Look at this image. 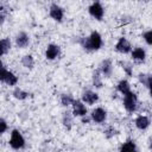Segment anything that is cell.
I'll use <instances>...</instances> for the list:
<instances>
[{
    "instance_id": "obj_1",
    "label": "cell",
    "mask_w": 152,
    "mask_h": 152,
    "mask_svg": "<svg viewBox=\"0 0 152 152\" xmlns=\"http://www.w3.org/2000/svg\"><path fill=\"white\" fill-rule=\"evenodd\" d=\"M81 45L83 49L91 51V50H99L102 46V38L101 34L96 31L91 32V34L88 38H82L81 39Z\"/></svg>"
},
{
    "instance_id": "obj_2",
    "label": "cell",
    "mask_w": 152,
    "mask_h": 152,
    "mask_svg": "<svg viewBox=\"0 0 152 152\" xmlns=\"http://www.w3.org/2000/svg\"><path fill=\"white\" fill-rule=\"evenodd\" d=\"M10 145L12 148L14 150H19L23 148L25 145V139L21 135V133L18 129H13L11 133V139H10Z\"/></svg>"
},
{
    "instance_id": "obj_3",
    "label": "cell",
    "mask_w": 152,
    "mask_h": 152,
    "mask_svg": "<svg viewBox=\"0 0 152 152\" xmlns=\"http://www.w3.org/2000/svg\"><path fill=\"white\" fill-rule=\"evenodd\" d=\"M137 103H138V99L133 91H129L128 94L124 95V107L126 108V110L134 112L137 109Z\"/></svg>"
},
{
    "instance_id": "obj_4",
    "label": "cell",
    "mask_w": 152,
    "mask_h": 152,
    "mask_svg": "<svg viewBox=\"0 0 152 152\" xmlns=\"http://www.w3.org/2000/svg\"><path fill=\"white\" fill-rule=\"evenodd\" d=\"M0 80H1L2 82H5L6 84H8V86H15V84H17V82H18V77H17L12 71L7 70V69L5 68V65H4V64H2V66H1V75H0Z\"/></svg>"
},
{
    "instance_id": "obj_5",
    "label": "cell",
    "mask_w": 152,
    "mask_h": 152,
    "mask_svg": "<svg viewBox=\"0 0 152 152\" xmlns=\"http://www.w3.org/2000/svg\"><path fill=\"white\" fill-rule=\"evenodd\" d=\"M88 11H89L90 15H91V17H94L95 19H97V20H101V19L103 18V13H104V11H103L102 5H101L99 1L93 2V4L89 6Z\"/></svg>"
},
{
    "instance_id": "obj_6",
    "label": "cell",
    "mask_w": 152,
    "mask_h": 152,
    "mask_svg": "<svg viewBox=\"0 0 152 152\" xmlns=\"http://www.w3.org/2000/svg\"><path fill=\"white\" fill-rule=\"evenodd\" d=\"M50 17L56 20V21H62L63 19V15H64V12H63V8L61 6H58L57 4H52L50 6Z\"/></svg>"
},
{
    "instance_id": "obj_7",
    "label": "cell",
    "mask_w": 152,
    "mask_h": 152,
    "mask_svg": "<svg viewBox=\"0 0 152 152\" xmlns=\"http://www.w3.org/2000/svg\"><path fill=\"white\" fill-rule=\"evenodd\" d=\"M72 114L75 116H84L87 114V108L83 104L82 101L80 100H75L72 103Z\"/></svg>"
},
{
    "instance_id": "obj_8",
    "label": "cell",
    "mask_w": 152,
    "mask_h": 152,
    "mask_svg": "<svg viewBox=\"0 0 152 152\" xmlns=\"http://www.w3.org/2000/svg\"><path fill=\"white\" fill-rule=\"evenodd\" d=\"M106 118H107V113H106V110L103 108H100L99 107V108H95L91 112V120L95 121V122H97V124L103 122L106 120Z\"/></svg>"
},
{
    "instance_id": "obj_9",
    "label": "cell",
    "mask_w": 152,
    "mask_h": 152,
    "mask_svg": "<svg viewBox=\"0 0 152 152\" xmlns=\"http://www.w3.org/2000/svg\"><path fill=\"white\" fill-rule=\"evenodd\" d=\"M115 49H116V51H119L121 53H127V52L131 51V44L126 38L122 37L118 40V43L115 45Z\"/></svg>"
},
{
    "instance_id": "obj_10",
    "label": "cell",
    "mask_w": 152,
    "mask_h": 152,
    "mask_svg": "<svg viewBox=\"0 0 152 152\" xmlns=\"http://www.w3.org/2000/svg\"><path fill=\"white\" fill-rule=\"evenodd\" d=\"M99 100V95L91 90H86L83 94H82V101L88 103V104H93L95 103L96 101Z\"/></svg>"
},
{
    "instance_id": "obj_11",
    "label": "cell",
    "mask_w": 152,
    "mask_h": 152,
    "mask_svg": "<svg viewBox=\"0 0 152 152\" xmlns=\"http://www.w3.org/2000/svg\"><path fill=\"white\" fill-rule=\"evenodd\" d=\"M59 55V46L55 44H50L45 51V57L46 59H55Z\"/></svg>"
},
{
    "instance_id": "obj_12",
    "label": "cell",
    "mask_w": 152,
    "mask_h": 152,
    "mask_svg": "<svg viewBox=\"0 0 152 152\" xmlns=\"http://www.w3.org/2000/svg\"><path fill=\"white\" fill-rule=\"evenodd\" d=\"M30 43V37L25 32H19L15 37V44L19 48H25Z\"/></svg>"
},
{
    "instance_id": "obj_13",
    "label": "cell",
    "mask_w": 152,
    "mask_h": 152,
    "mask_svg": "<svg viewBox=\"0 0 152 152\" xmlns=\"http://www.w3.org/2000/svg\"><path fill=\"white\" fill-rule=\"evenodd\" d=\"M112 71H113V65H112V62L109 59H104L101 62L100 64V72H102L104 76H110L112 75Z\"/></svg>"
},
{
    "instance_id": "obj_14",
    "label": "cell",
    "mask_w": 152,
    "mask_h": 152,
    "mask_svg": "<svg viewBox=\"0 0 152 152\" xmlns=\"http://www.w3.org/2000/svg\"><path fill=\"white\" fill-rule=\"evenodd\" d=\"M135 126L139 129H146L150 126V119L147 116H145V115H139L135 119Z\"/></svg>"
},
{
    "instance_id": "obj_15",
    "label": "cell",
    "mask_w": 152,
    "mask_h": 152,
    "mask_svg": "<svg viewBox=\"0 0 152 152\" xmlns=\"http://www.w3.org/2000/svg\"><path fill=\"white\" fill-rule=\"evenodd\" d=\"M120 152H139V151L137 150L135 144L132 140H128V141H126V142H124L121 145Z\"/></svg>"
},
{
    "instance_id": "obj_16",
    "label": "cell",
    "mask_w": 152,
    "mask_h": 152,
    "mask_svg": "<svg viewBox=\"0 0 152 152\" xmlns=\"http://www.w3.org/2000/svg\"><path fill=\"white\" fill-rule=\"evenodd\" d=\"M116 88H118V90H119L122 95H126V94H128V93L131 91V86H129V83H128L126 80H121V81L118 83Z\"/></svg>"
},
{
    "instance_id": "obj_17",
    "label": "cell",
    "mask_w": 152,
    "mask_h": 152,
    "mask_svg": "<svg viewBox=\"0 0 152 152\" xmlns=\"http://www.w3.org/2000/svg\"><path fill=\"white\" fill-rule=\"evenodd\" d=\"M132 57H133V59H137V61H144L146 57L145 50L142 48H135L132 51Z\"/></svg>"
},
{
    "instance_id": "obj_18",
    "label": "cell",
    "mask_w": 152,
    "mask_h": 152,
    "mask_svg": "<svg viewBox=\"0 0 152 152\" xmlns=\"http://www.w3.org/2000/svg\"><path fill=\"white\" fill-rule=\"evenodd\" d=\"M0 46H1V56L6 55L11 49V40L8 38H2L0 42Z\"/></svg>"
},
{
    "instance_id": "obj_19",
    "label": "cell",
    "mask_w": 152,
    "mask_h": 152,
    "mask_svg": "<svg viewBox=\"0 0 152 152\" xmlns=\"http://www.w3.org/2000/svg\"><path fill=\"white\" fill-rule=\"evenodd\" d=\"M21 64H23L25 68H28V69L33 68V65H34L33 57H32L31 55H26V56H24V57L21 58Z\"/></svg>"
},
{
    "instance_id": "obj_20",
    "label": "cell",
    "mask_w": 152,
    "mask_h": 152,
    "mask_svg": "<svg viewBox=\"0 0 152 152\" xmlns=\"http://www.w3.org/2000/svg\"><path fill=\"white\" fill-rule=\"evenodd\" d=\"M27 93L26 91H24L21 88H15L14 90H13V96L15 97V99H18V100H25L26 97H27Z\"/></svg>"
},
{
    "instance_id": "obj_21",
    "label": "cell",
    "mask_w": 152,
    "mask_h": 152,
    "mask_svg": "<svg viewBox=\"0 0 152 152\" xmlns=\"http://www.w3.org/2000/svg\"><path fill=\"white\" fill-rule=\"evenodd\" d=\"M74 97L70 95V94H63L61 96V103L63 106H69V104H72L74 103Z\"/></svg>"
},
{
    "instance_id": "obj_22",
    "label": "cell",
    "mask_w": 152,
    "mask_h": 152,
    "mask_svg": "<svg viewBox=\"0 0 152 152\" xmlns=\"http://www.w3.org/2000/svg\"><path fill=\"white\" fill-rule=\"evenodd\" d=\"M93 84L96 88H101L102 87V82H101V76H100V70H96L93 74Z\"/></svg>"
},
{
    "instance_id": "obj_23",
    "label": "cell",
    "mask_w": 152,
    "mask_h": 152,
    "mask_svg": "<svg viewBox=\"0 0 152 152\" xmlns=\"http://www.w3.org/2000/svg\"><path fill=\"white\" fill-rule=\"evenodd\" d=\"M71 124H72V119H71V116H70V113H64V114H63V125H64L68 129H70Z\"/></svg>"
},
{
    "instance_id": "obj_24",
    "label": "cell",
    "mask_w": 152,
    "mask_h": 152,
    "mask_svg": "<svg viewBox=\"0 0 152 152\" xmlns=\"http://www.w3.org/2000/svg\"><path fill=\"white\" fill-rule=\"evenodd\" d=\"M144 39H145V42H146L147 44L152 45V31L145 32V33H144Z\"/></svg>"
},
{
    "instance_id": "obj_25",
    "label": "cell",
    "mask_w": 152,
    "mask_h": 152,
    "mask_svg": "<svg viewBox=\"0 0 152 152\" xmlns=\"http://www.w3.org/2000/svg\"><path fill=\"white\" fill-rule=\"evenodd\" d=\"M7 129V122L5 119H0V133H5Z\"/></svg>"
},
{
    "instance_id": "obj_26",
    "label": "cell",
    "mask_w": 152,
    "mask_h": 152,
    "mask_svg": "<svg viewBox=\"0 0 152 152\" xmlns=\"http://www.w3.org/2000/svg\"><path fill=\"white\" fill-rule=\"evenodd\" d=\"M5 18H6V12H5V8H4V6H0V24H4Z\"/></svg>"
},
{
    "instance_id": "obj_27",
    "label": "cell",
    "mask_w": 152,
    "mask_h": 152,
    "mask_svg": "<svg viewBox=\"0 0 152 152\" xmlns=\"http://www.w3.org/2000/svg\"><path fill=\"white\" fill-rule=\"evenodd\" d=\"M146 87L150 89V95H151V97H152V75L148 76V78H147V86H146Z\"/></svg>"
},
{
    "instance_id": "obj_28",
    "label": "cell",
    "mask_w": 152,
    "mask_h": 152,
    "mask_svg": "<svg viewBox=\"0 0 152 152\" xmlns=\"http://www.w3.org/2000/svg\"><path fill=\"white\" fill-rule=\"evenodd\" d=\"M122 68L125 69V71L127 72V75H132V69H131L129 65H125V66H122Z\"/></svg>"
},
{
    "instance_id": "obj_29",
    "label": "cell",
    "mask_w": 152,
    "mask_h": 152,
    "mask_svg": "<svg viewBox=\"0 0 152 152\" xmlns=\"http://www.w3.org/2000/svg\"><path fill=\"white\" fill-rule=\"evenodd\" d=\"M150 148H152V139H150Z\"/></svg>"
}]
</instances>
